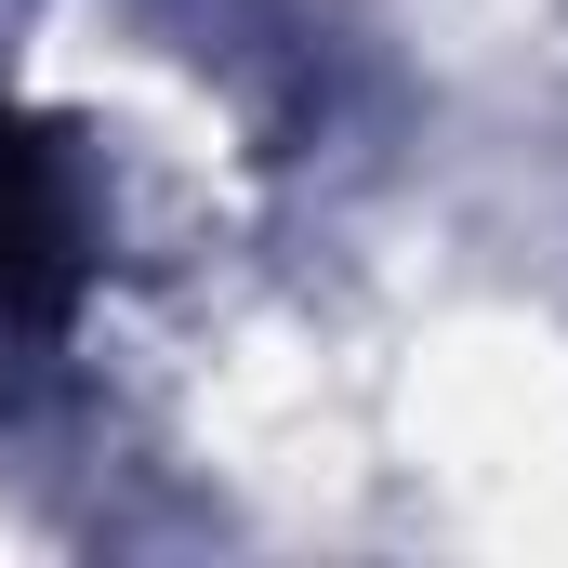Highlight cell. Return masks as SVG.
Here are the masks:
<instances>
[{"label": "cell", "mask_w": 568, "mask_h": 568, "mask_svg": "<svg viewBox=\"0 0 568 568\" xmlns=\"http://www.w3.org/2000/svg\"><path fill=\"white\" fill-rule=\"evenodd\" d=\"M80 265H93V225H80L67 145L0 106V331L67 317V304H80Z\"/></svg>", "instance_id": "1"}]
</instances>
